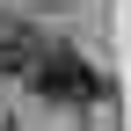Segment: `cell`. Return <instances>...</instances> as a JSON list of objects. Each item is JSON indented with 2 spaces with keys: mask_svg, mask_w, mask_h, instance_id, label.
<instances>
[{
  "mask_svg": "<svg viewBox=\"0 0 131 131\" xmlns=\"http://www.w3.org/2000/svg\"><path fill=\"white\" fill-rule=\"evenodd\" d=\"M29 88L44 95V102H66V109H88V102H102L109 95V80L95 73L88 58L73 51V44H51V51L37 58V73H29Z\"/></svg>",
  "mask_w": 131,
  "mask_h": 131,
  "instance_id": "6da1fadb",
  "label": "cell"
},
{
  "mask_svg": "<svg viewBox=\"0 0 131 131\" xmlns=\"http://www.w3.org/2000/svg\"><path fill=\"white\" fill-rule=\"evenodd\" d=\"M44 51H51V44H44L29 22H0V66H7V73H22V80H29Z\"/></svg>",
  "mask_w": 131,
  "mask_h": 131,
  "instance_id": "7a4b0ae2",
  "label": "cell"
}]
</instances>
